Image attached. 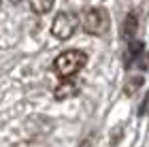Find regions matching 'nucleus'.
Returning a JSON list of instances; mask_svg holds the SVG:
<instances>
[{
  "mask_svg": "<svg viewBox=\"0 0 149 147\" xmlns=\"http://www.w3.org/2000/svg\"><path fill=\"white\" fill-rule=\"evenodd\" d=\"M77 92H79V88L74 85L70 79H64L62 83L56 88V92H53V96H56L58 100H66V98H72V96H77Z\"/></svg>",
  "mask_w": 149,
  "mask_h": 147,
  "instance_id": "4",
  "label": "nucleus"
},
{
  "mask_svg": "<svg viewBox=\"0 0 149 147\" xmlns=\"http://www.w3.org/2000/svg\"><path fill=\"white\" fill-rule=\"evenodd\" d=\"M28 2H30L32 13L43 15V13H49V11L53 9V2H56V0H28Z\"/></svg>",
  "mask_w": 149,
  "mask_h": 147,
  "instance_id": "5",
  "label": "nucleus"
},
{
  "mask_svg": "<svg viewBox=\"0 0 149 147\" xmlns=\"http://www.w3.org/2000/svg\"><path fill=\"white\" fill-rule=\"evenodd\" d=\"M77 26H81L79 15L74 11H62L58 13L51 24V34L60 38V41H68V38L77 32Z\"/></svg>",
  "mask_w": 149,
  "mask_h": 147,
  "instance_id": "3",
  "label": "nucleus"
},
{
  "mask_svg": "<svg viewBox=\"0 0 149 147\" xmlns=\"http://www.w3.org/2000/svg\"><path fill=\"white\" fill-rule=\"evenodd\" d=\"M81 26L87 34L92 36H102L111 26V15L109 11L102 9V6H92L83 13V19H81Z\"/></svg>",
  "mask_w": 149,
  "mask_h": 147,
  "instance_id": "2",
  "label": "nucleus"
},
{
  "mask_svg": "<svg viewBox=\"0 0 149 147\" xmlns=\"http://www.w3.org/2000/svg\"><path fill=\"white\" fill-rule=\"evenodd\" d=\"M126 26H128V28H126V34H130V32L134 30V15H130V17H128Z\"/></svg>",
  "mask_w": 149,
  "mask_h": 147,
  "instance_id": "6",
  "label": "nucleus"
},
{
  "mask_svg": "<svg viewBox=\"0 0 149 147\" xmlns=\"http://www.w3.org/2000/svg\"><path fill=\"white\" fill-rule=\"evenodd\" d=\"M85 62H87V56L81 49H68V51H62L56 58V62H53V70H56L58 77L70 79V77H74L81 68H83Z\"/></svg>",
  "mask_w": 149,
  "mask_h": 147,
  "instance_id": "1",
  "label": "nucleus"
},
{
  "mask_svg": "<svg viewBox=\"0 0 149 147\" xmlns=\"http://www.w3.org/2000/svg\"><path fill=\"white\" fill-rule=\"evenodd\" d=\"M11 2H13V4H17V2H22V0H11Z\"/></svg>",
  "mask_w": 149,
  "mask_h": 147,
  "instance_id": "7",
  "label": "nucleus"
},
{
  "mask_svg": "<svg viewBox=\"0 0 149 147\" xmlns=\"http://www.w3.org/2000/svg\"><path fill=\"white\" fill-rule=\"evenodd\" d=\"M0 2H2V0H0Z\"/></svg>",
  "mask_w": 149,
  "mask_h": 147,
  "instance_id": "8",
  "label": "nucleus"
}]
</instances>
